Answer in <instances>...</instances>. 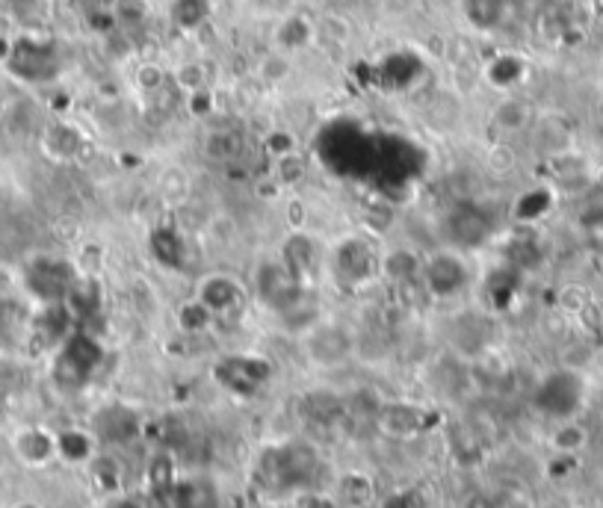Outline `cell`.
<instances>
[{
    "mask_svg": "<svg viewBox=\"0 0 603 508\" xmlns=\"http://www.w3.org/2000/svg\"><path fill=\"white\" fill-rule=\"evenodd\" d=\"M255 290L261 296V302L269 311L287 314L296 305H302L305 299V287L302 278L278 257V260H264L255 272Z\"/></svg>",
    "mask_w": 603,
    "mask_h": 508,
    "instance_id": "cell-1",
    "label": "cell"
},
{
    "mask_svg": "<svg viewBox=\"0 0 603 508\" xmlns=\"http://www.w3.org/2000/svg\"><path fill=\"white\" fill-rule=\"evenodd\" d=\"M101 358H104V349L98 346L95 337H89V334H71L66 340V346H63V352H60V358H57L54 376H57V381L63 387L77 390V387H83L86 381L92 379V373L98 370Z\"/></svg>",
    "mask_w": 603,
    "mask_h": 508,
    "instance_id": "cell-2",
    "label": "cell"
},
{
    "mask_svg": "<svg viewBox=\"0 0 603 508\" xmlns=\"http://www.w3.org/2000/svg\"><path fill=\"white\" fill-rule=\"evenodd\" d=\"M586 384L574 370H556L538 384L536 408L547 417H571L583 402Z\"/></svg>",
    "mask_w": 603,
    "mask_h": 508,
    "instance_id": "cell-3",
    "label": "cell"
},
{
    "mask_svg": "<svg viewBox=\"0 0 603 508\" xmlns=\"http://www.w3.org/2000/svg\"><path fill=\"white\" fill-rule=\"evenodd\" d=\"M317 467V455L305 444H284L264 458V476L272 488H296Z\"/></svg>",
    "mask_w": 603,
    "mask_h": 508,
    "instance_id": "cell-4",
    "label": "cell"
},
{
    "mask_svg": "<svg viewBox=\"0 0 603 508\" xmlns=\"http://www.w3.org/2000/svg\"><path fill=\"white\" fill-rule=\"evenodd\" d=\"M468 278V263L456 252H438L423 263V284L438 299H450L462 293L468 287Z\"/></svg>",
    "mask_w": 603,
    "mask_h": 508,
    "instance_id": "cell-5",
    "label": "cell"
},
{
    "mask_svg": "<svg viewBox=\"0 0 603 508\" xmlns=\"http://www.w3.org/2000/svg\"><path fill=\"white\" fill-rule=\"evenodd\" d=\"M27 278H30V290L36 296H42L45 302H63L71 293V287H74L71 266L63 263V260H54V257H45V260L33 263Z\"/></svg>",
    "mask_w": 603,
    "mask_h": 508,
    "instance_id": "cell-6",
    "label": "cell"
},
{
    "mask_svg": "<svg viewBox=\"0 0 603 508\" xmlns=\"http://www.w3.org/2000/svg\"><path fill=\"white\" fill-rule=\"evenodd\" d=\"M488 234H491V216L482 207L462 204L447 216V237L456 246L476 249V246H482L488 240Z\"/></svg>",
    "mask_w": 603,
    "mask_h": 508,
    "instance_id": "cell-7",
    "label": "cell"
},
{
    "mask_svg": "<svg viewBox=\"0 0 603 508\" xmlns=\"http://www.w3.org/2000/svg\"><path fill=\"white\" fill-rule=\"evenodd\" d=\"M272 367L264 358H225L216 367V379L234 393H252L269 379Z\"/></svg>",
    "mask_w": 603,
    "mask_h": 508,
    "instance_id": "cell-8",
    "label": "cell"
},
{
    "mask_svg": "<svg viewBox=\"0 0 603 508\" xmlns=\"http://www.w3.org/2000/svg\"><path fill=\"white\" fill-rule=\"evenodd\" d=\"M335 272L343 284H352V287L370 281L373 272H376V257H373V249H370L364 240H358V237L340 243V249H337L335 254Z\"/></svg>",
    "mask_w": 603,
    "mask_h": 508,
    "instance_id": "cell-9",
    "label": "cell"
},
{
    "mask_svg": "<svg viewBox=\"0 0 603 508\" xmlns=\"http://www.w3.org/2000/svg\"><path fill=\"white\" fill-rule=\"evenodd\" d=\"M12 68L27 80H48L57 74L60 60L51 45L42 42H21L12 54Z\"/></svg>",
    "mask_w": 603,
    "mask_h": 508,
    "instance_id": "cell-10",
    "label": "cell"
},
{
    "mask_svg": "<svg viewBox=\"0 0 603 508\" xmlns=\"http://www.w3.org/2000/svg\"><path fill=\"white\" fill-rule=\"evenodd\" d=\"M305 346H308V355L317 364H337V361H343L349 355L352 343H349V334L340 325H317L308 334Z\"/></svg>",
    "mask_w": 603,
    "mask_h": 508,
    "instance_id": "cell-11",
    "label": "cell"
},
{
    "mask_svg": "<svg viewBox=\"0 0 603 508\" xmlns=\"http://www.w3.org/2000/svg\"><path fill=\"white\" fill-rule=\"evenodd\" d=\"M148 249L154 254V260L160 266H169V269H181L184 266V254H187V246H184V237L169 228V225H157L148 237Z\"/></svg>",
    "mask_w": 603,
    "mask_h": 508,
    "instance_id": "cell-12",
    "label": "cell"
},
{
    "mask_svg": "<svg viewBox=\"0 0 603 508\" xmlns=\"http://www.w3.org/2000/svg\"><path fill=\"white\" fill-rule=\"evenodd\" d=\"M201 305L207 311H228V308H237L240 305V287L234 278L228 275H210L204 278L201 284Z\"/></svg>",
    "mask_w": 603,
    "mask_h": 508,
    "instance_id": "cell-13",
    "label": "cell"
},
{
    "mask_svg": "<svg viewBox=\"0 0 603 508\" xmlns=\"http://www.w3.org/2000/svg\"><path fill=\"white\" fill-rule=\"evenodd\" d=\"M462 15L476 30H497L509 15V0H462Z\"/></svg>",
    "mask_w": 603,
    "mask_h": 508,
    "instance_id": "cell-14",
    "label": "cell"
},
{
    "mask_svg": "<svg viewBox=\"0 0 603 508\" xmlns=\"http://www.w3.org/2000/svg\"><path fill=\"white\" fill-rule=\"evenodd\" d=\"M136 429H139V423H136V417L128 408H107L98 417V432H101L104 441H116V444L131 441Z\"/></svg>",
    "mask_w": 603,
    "mask_h": 508,
    "instance_id": "cell-15",
    "label": "cell"
},
{
    "mask_svg": "<svg viewBox=\"0 0 603 508\" xmlns=\"http://www.w3.org/2000/svg\"><path fill=\"white\" fill-rule=\"evenodd\" d=\"M314 240L308 237V234H290L287 240H284V246H281V260L299 275V278H305L308 272H311V266H314Z\"/></svg>",
    "mask_w": 603,
    "mask_h": 508,
    "instance_id": "cell-16",
    "label": "cell"
},
{
    "mask_svg": "<svg viewBox=\"0 0 603 508\" xmlns=\"http://www.w3.org/2000/svg\"><path fill=\"white\" fill-rule=\"evenodd\" d=\"M379 426L394 438H408V435H414L420 429V414L414 408H408V405H391V408L382 411Z\"/></svg>",
    "mask_w": 603,
    "mask_h": 508,
    "instance_id": "cell-17",
    "label": "cell"
},
{
    "mask_svg": "<svg viewBox=\"0 0 603 508\" xmlns=\"http://www.w3.org/2000/svg\"><path fill=\"white\" fill-rule=\"evenodd\" d=\"M382 269H385V275L391 281L408 284V281H414L420 275L423 263H420V257L411 252V249H394V252H388V257H385Z\"/></svg>",
    "mask_w": 603,
    "mask_h": 508,
    "instance_id": "cell-18",
    "label": "cell"
},
{
    "mask_svg": "<svg viewBox=\"0 0 603 508\" xmlns=\"http://www.w3.org/2000/svg\"><path fill=\"white\" fill-rule=\"evenodd\" d=\"M240 151H243V139L234 130H216L204 142V154L216 163H231L240 157Z\"/></svg>",
    "mask_w": 603,
    "mask_h": 508,
    "instance_id": "cell-19",
    "label": "cell"
},
{
    "mask_svg": "<svg viewBox=\"0 0 603 508\" xmlns=\"http://www.w3.org/2000/svg\"><path fill=\"white\" fill-rule=\"evenodd\" d=\"M530 122V107L518 98H506L494 107V125L503 127V130H524Z\"/></svg>",
    "mask_w": 603,
    "mask_h": 508,
    "instance_id": "cell-20",
    "label": "cell"
},
{
    "mask_svg": "<svg viewBox=\"0 0 603 508\" xmlns=\"http://www.w3.org/2000/svg\"><path fill=\"white\" fill-rule=\"evenodd\" d=\"M148 0H113V21L125 30H136L148 21Z\"/></svg>",
    "mask_w": 603,
    "mask_h": 508,
    "instance_id": "cell-21",
    "label": "cell"
},
{
    "mask_svg": "<svg viewBox=\"0 0 603 508\" xmlns=\"http://www.w3.org/2000/svg\"><path fill=\"white\" fill-rule=\"evenodd\" d=\"M275 42L287 51H296V48H305L311 42V27L305 18H287L281 21L278 33H275Z\"/></svg>",
    "mask_w": 603,
    "mask_h": 508,
    "instance_id": "cell-22",
    "label": "cell"
},
{
    "mask_svg": "<svg viewBox=\"0 0 603 508\" xmlns=\"http://www.w3.org/2000/svg\"><path fill=\"white\" fill-rule=\"evenodd\" d=\"M207 12H210L207 0H178L175 9H172V18H175L178 27H184V30H196L199 24L207 21Z\"/></svg>",
    "mask_w": 603,
    "mask_h": 508,
    "instance_id": "cell-23",
    "label": "cell"
},
{
    "mask_svg": "<svg viewBox=\"0 0 603 508\" xmlns=\"http://www.w3.org/2000/svg\"><path fill=\"white\" fill-rule=\"evenodd\" d=\"M524 74V63L521 60H515V57H500L497 63L488 68V77H491V83L494 86H512L518 77Z\"/></svg>",
    "mask_w": 603,
    "mask_h": 508,
    "instance_id": "cell-24",
    "label": "cell"
},
{
    "mask_svg": "<svg viewBox=\"0 0 603 508\" xmlns=\"http://www.w3.org/2000/svg\"><path fill=\"white\" fill-rule=\"evenodd\" d=\"M210 488L201 482H184L178 485V508H210Z\"/></svg>",
    "mask_w": 603,
    "mask_h": 508,
    "instance_id": "cell-25",
    "label": "cell"
},
{
    "mask_svg": "<svg viewBox=\"0 0 603 508\" xmlns=\"http://www.w3.org/2000/svg\"><path fill=\"white\" fill-rule=\"evenodd\" d=\"M553 446L559 452H577L586 446V429L577 426V423H565L556 435H553Z\"/></svg>",
    "mask_w": 603,
    "mask_h": 508,
    "instance_id": "cell-26",
    "label": "cell"
},
{
    "mask_svg": "<svg viewBox=\"0 0 603 508\" xmlns=\"http://www.w3.org/2000/svg\"><path fill=\"white\" fill-rule=\"evenodd\" d=\"M547 207H550V195L544 190H533L518 201V216L521 219H536Z\"/></svg>",
    "mask_w": 603,
    "mask_h": 508,
    "instance_id": "cell-27",
    "label": "cell"
},
{
    "mask_svg": "<svg viewBox=\"0 0 603 508\" xmlns=\"http://www.w3.org/2000/svg\"><path fill=\"white\" fill-rule=\"evenodd\" d=\"M583 237L595 252H603V210L583 216Z\"/></svg>",
    "mask_w": 603,
    "mask_h": 508,
    "instance_id": "cell-28",
    "label": "cell"
},
{
    "mask_svg": "<svg viewBox=\"0 0 603 508\" xmlns=\"http://www.w3.org/2000/svg\"><path fill=\"white\" fill-rule=\"evenodd\" d=\"M178 83L184 86V92H196V89H204L207 77H204V65L199 63H187L178 68Z\"/></svg>",
    "mask_w": 603,
    "mask_h": 508,
    "instance_id": "cell-29",
    "label": "cell"
},
{
    "mask_svg": "<svg viewBox=\"0 0 603 508\" xmlns=\"http://www.w3.org/2000/svg\"><path fill=\"white\" fill-rule=\"evenodd\" d=\"M60 449H63V455L71 458V461H80V458H86L89 455V438L86 435H80V432H68L60 438Z\"/></svg>",
    "mask_w": 603,
    "mask_h": 508,
    "instance_id": "cell-30",
    "label": "cell"
},
{
    "mask_svg": "<svg viewBox=\"0 0 603 508\" xmlns=\"http://www.w3.org/2000/svg\"><path fill=\"white\" fill-rule=\"evenodd\" d=\"M302 175H305V163H302L296 154H284V157H278V181H284V184H296Z\"/></svg>",
    "mask_w": 603,
    "mask_h": 508,
    "instance_id": "cell-31",
    "label": "cell"
},
{
    "mask_svg": "<svg viewBox=\"0 0 603 508\" xmlns=\"http://www.w3.org/2000/svg\"><path fill=\"white\" fill-rule=\"evenodd\" d=\"M287 71H290V63H287V57H281V54H269L267 60L261 63V74H264L267 80H281V77H287Z\"/></svg>",
    "mask_w": 603,
    "mask_h": 508,
    "instance_id": "cell-32",
    "label": "cell"
},
{
    "mask_svg": "<svg viewBox=\"0 0 603 508\" xmlns=\"http://www.w3.org/2000/svg\"><path fill=\"white\" fill-rule=\"evenodd\" d=\"M210 317V311L201 305V302H193V305H187L184 311H181V322H184V328H190V331H196L201 328L204 322Z\"/></svg>",
    "mask_w": 603,
    "mask_h": 508,
    "instance_id": "cell-33",
    "label": "cell"
},
{
    "mask_svg": "<svg viewBox=\"0 0 603 508\" xmlns=\"http://www.w3.org/2000/svg\"><path fill=\"white\" fill-rule=\"evenodd\" d=\"M269 151L278 154V157L293 154V151H296V139H293L290 133H272V136H269Z\"/></svg>",
    "mask_w": 603,
    "mask_h": 508,
    "instance_id": "cell-34",
    "label": "cell"
},
{
    "mask_svg": "<svg viewBox=\"0 0 603 508\" xmlns=\"http://www.w3.org/2000/svg\"><path fill=\"white\" fill-rule=\"evenodd\" d=\"M210 107H213V95H210L207 89L190 92V113H193V116H207Z\"/></svg>",
    "mask_w": 603,
    "mask_h": 508,
    "instance_id": "cell-35",
    "label": "cell"
},
{
    "mask_svg": "<svg viewBox=\"0 0 603 508\" xmlns=\"http://www.w3.org/2000/svg\"><path fill=\"white\" fill-rule=\"evenodd\" d=\"M160 83H163V71L157 68V65H142L139 68V86L142 89H160Z\"/></svg>",
    "mask_w": 603,
    "mask_h": 508,
    "instance_id": "cell-36",
    "label": "cell"
},
{
    "mask_svg": "<svg viewBox=\"0 0 603 508\" xmlns=\"http://www.w3.org/2000/svg\"><path fill=\"white\" fill-rule=\"evenodd\" d=\"M107 508H139V506H136L134 500H116V503H110Z\"/></svg>",
    "mask_w": 603,
    "mask_h": 508,
    "instance_id": "cell-37",
    "label": "cell"
}]
</instances>
